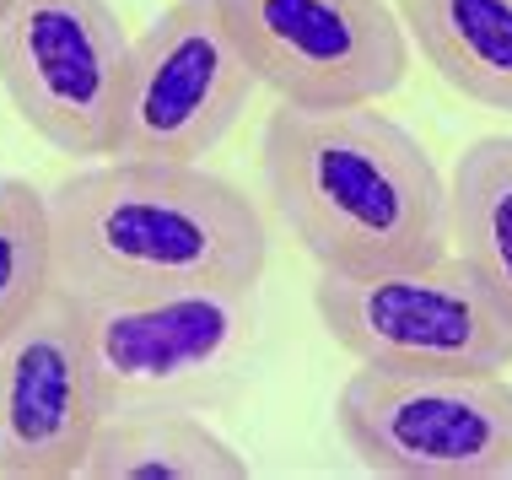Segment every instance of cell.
<instances>
[{
  "label": "cell",
  "instance_id": "1",
  "mask_svg": "<svg viewBox=\"0 0 512 480\" xmlns=\"http://www.w3.org/2000/svg\"><path fill=\"white\" fill-rule=\"evenodd\" d=\"M49 222L71 297L259 286L270 265L259 205L205 162L103 157L49 189Z\"/></svg>",
  "mask_w": 512,
  "mask_h": 480
},
{
  "label": "cell",
  "instance_id": "2",
  "mask_svg": "<svg viewBox=\"0 0 512 480\" xmlns=\"http://www.w3.org/2000/svg\"><path fill=\"white\" fill-rule=\"evenodd\" d=\"M259 162L270 211L318 270H378L453 249L448 178L378 103H281Z\"/></svg>",
  "mask_w": 512,
  "mask_h": 480
},
{
  "label": "cell",
  "instance_id": "3",
  "mask_svg": "<svg viewBox=\"0 0 512 480\" xmlns=\"http://www.w3.org/2000/svg\"><path fill=\"white\" fill-rule=\"evenodd\" d=\"M356 464L389 480H512V378L464 367H356L335 394Z\"/></svg>",
  "mask_w": 512,
  "mask_h": 480
},
{
  "label": "cell",
  "instance_id": "4",
  "mask_svg": "<svg viewBox=\"0 0 512 480\" xmlns=\"http://www.w3.org/2000/svg\"><path fill=\"white\" fill-rule=\"evenodd\" d=\"M313 308L329 340L367 367H512L507 308L453 249L378 270H318Z\"/></svg>",
  "mask_w": 512,
  "mask_h": 480
},
{
  "label": "cell",
  "instance_id": "5",
  "mask_svg": "<svg viewBox=\"0 0 512 480\" xmlns=\"http://www.w3.org/2000/svg\"><path fill=\"white\" fill-rule=\"evenodd\" d=\"M130 49L108 0H11L0 17V87L49 152L103 162L119 146Z\"/></svg>",
  "mask_w": 512,
  "mask_h": 480
},
{
  "label": "cell",
  "instance_id": "6",
  "mask_svg": "<svg viewBox=\"0 0 512 480\" xmlns=\"http://www.w3.org/2000/svg\"><path fill=\"white\" fill-rule=\"evenodd\" d=\"M254 65L216 0H173L135 38L114 157L205 162L254 103Z\"/></svg>",
  "mask_w": 512,
  "mask_h": 480
},
{
  "label": "cell",
  "instance_id": "7",
  "mask_svg": "<svg viewBox=\"0 0 512 480\" xmlns=\"http://www.w3.org/2000/svg\"><path fill=\"white\" fill-rule=\"evenodd\" d=\"M103 405H195L254 346V286L151 297H81Z\"/></svg>",
  "mask_w": 512,
  "mask_h": 480
},
{
  "label": "cell",
  "instance_id": "8",
  "mask_svg": "<svg viewBox=\"0 0 512 480\" xmlns=\"http://www.w3.org/2000/svg\"><path fill=\"white\" fill-rule=\"evenodd\" d=\"M259 87L292 108L383 103L410 71L394 0H216Z\"/></svg>",
  "mask_w": 512,
  "mask_h": 480
},
{
  "label": "cell",
  "instance_id": "9",
  "mask_svg": "<svg viewBox=\"0 0 512 480\" xmlns=\"http://www.w3.org/2000/svg\"><path fill=\"white\" fill-rule=\"evenodd\" d=\"M81 297H49L0 340V480H76L103 421Z\"/></svg>",
  "mask_w": 512,
  "mask_h": 480
},
{
  "label": "cell",
  "instance_id": "10",
  "mask_svg": "<svg viewBox=\"0 0 512 480\" xmlns=\"http://www.w3.org/2000/svg\"><path fill=\"white\" fill-rule=\"evenodd\" d=\"M248 459L189 405L103 410L76 480H248Z\"/></svg>",
  "mask_w": 512,
  "mask_h": 480
},
{
  "label": "cell",
  "instance_id": "11",
  "mask_svg": "<svg viewBox=\"0 0 512 480\" xmlns=\"http://www.w3.org/2000/svg\"><path fill=\"white\" fill-rule=\"evenodd\" d=\"M399 22L459 98L512 114V0H399Z\"/></svg>",
  "mask_w": 512,
  "mask_h": 480
},
{
  "label": "cell",
  "instance_id": "12",
  "mask_svg": "<svg viewBox=\"0 0 512 480\" xmlns=\"http://www.w3.org/2000/svg\"><path fill=\"white\" fill-rule=\"evenodd\" d=\"M453 254L475 265L512 319V135H486L464 146L448 173Z\"/></svg>",
  "mask_w": 512,
  "mask_h": 480
},
{
  "label": "cell",
  "instance_id": "13",
  "mask_svg": "<svg viewBox=\"0 0 512 480\" xmlns=\"http://www.w3.org/2000/svg\"><path fill=\"white\" fill-rule=\"evenodd\" d=\"M54 222L49 195L27 178H0V340L49 297Z\"/></svg>",
  "mask_w": 512,
  "mask_h": 480
},
{
  "label": "cell",
  "instance_id": "14",
  "mask_svg": "<svg viewBox=\"0 0 512 480\" xmlns=\"http://www.w3.org/2000/svg\"><path fill=\"white\" fill-rule=\"evenodd\" d=\"M6 6H11V0H0V17H6Z\"/></svg>",
  "mask_w": 512,
  "mask_h": 480
},
{
  "label": "cell",
  "instance_id": "15",
  "mask_svg": "<svg viewBox=\"0 0 512 480\" xmlns=\"http://www.w3.org/2000/svg\"><path fill=\"white\" fill-rule=\"evenodd\" d=\"M394 6H399V0H394Z\"/></svg>",
  "mask_w": 512,
  "mask_h": 480
}]
</instances>
